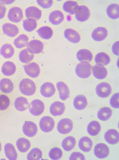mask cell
<instances>
[{
    "instance_id": "1",
    "label": "cell",
    "mask_w": 119,
    "mask_h": 160,
    "mask_svg": "<svg viewBox=\"0 0 119 160\" xmlns=\"http://www.w3.org/2000/svg\"><path fill=\"white\" fill-rule=\"evenodd\" d=\"M19 88L22 95L32 96L36 93V85L33 80L27 78H23L20 82Z\"/></svg>"
},
{
    "instance_id": "2",
    "label": "cell",
    "mask_w": 119,
    "mask_h": 160,
    "mask_svg": "<svg viewBox=\"0 0 119 160\" xmlns=\"http://www.w3.org/2000/svg\"><path fill=\"white\" fill-rule=\"evenodd\" d=\"M76 74L80 78H89L92 74V66L88 62H81L75 67Z\"/></svg>"
},
{
    "instance_id": "3",
    "label": "cell",
    "mask_w": 119,
    "mask_h": 160,
    "mask_svg": "<svg viewBox=\"0 0 119 160\" xmlns=\"http://www.w3.org/2000/svg\"><path fill=\"white\" fill-rule=\"evenodd\" d=\"M55 122L51 117L45 116L40 119L39 126L42 132L49 133L52 131L55 128Z\"/></svg>"
},
{
    "instance_id": "4",
    "label": "cell",
    "mask_w": 119,
    "mask_h": 160,
    "mask_svg": "<svg viewBox=\"0 0 119 160\" xmlns=\"http://www.w3.org/2000/svg\"><path fill=\"white\" fill-rule=\"evenodd\" d=\"M74 124L73 121L69 118H63L59 121L57 129L60 134H67L73 130Z\"/></svg>"
},
{
    "instance_id": "5",
    "label": "cell",
    "mask_w": 119,
    "mask_h": 160,
    "mask_svg": "<svg viewBox=\"0 0 119 160\" xmlns=\"http://www.w3.org/2000/svg\"><path fill=\"white\" fill-rule=\"evenodd\" d=\"M29 112L34 116L41 115L45 110V105L43 101L39 99L32 100L29 106Z\"/></svg>"
},
{
    "instance_id": "6",
    "label": "cell",
    "mask_w": 119,
    "mask_h": 160,
    "mask_svg": "<svg viewBox=\"0 0 119 160\" xmlns=\"http://www.w3.org/2000/svg\"><path fill=\"white\" fill-rule=\"evenodd\" d=\"M7 17L9 20L11 22L16 23L20 22L24 18L22 10L17 6L11 8L9 10Z\"/></svg>"
},
{
    "instance_id": "7",
    "label": "cell",
    "mask_w": 119,
    "mask_h": 160,
    "mask_svg": "<svg viewBox=\"0 0 119 160\" xmlns=\"http://www.w3.org/2000/svg\"><path fill=\"white\" fill-rule=\"evenodd\" d=\"M112 88L109 83L102 82L97 85L96 88V93L101 98H106L112 93Z\"/></svg>"
},
{
    "instance_id": "8",
    "label": "cell",
    "mask_w": 119,
    "mask_h": 160,
    "mask_svg": "<svg viewBox=\"0 0 119 160\" xmlns=\"http://www.w3.org/2000/svg\"><path fill=\"white\" fill-rule=\"evenodd\" d=\"M23 68L26 74L31 78H37L40 73V66L36 62H32L25 65L23 66Z\"/></svg>"
},
{
    "instance_id": "9",
    "label": "cell",
    "mask_w": 119,
    "mask_h": 160,
    "mask_svg": "<svg viewBox=\"0 0 119 160\" xmlns=\"http://www.w3.org/2000/svg\"><path fill=\"white\" fill-rule=\"evenodd\" d=\"M38 129L37 125L32 121H26L22 126V132L28 138H33L37 134Z\"/></svg>"
},
{
    "instance_id": "10",
    "label": "cell",
    "mask_w": 119,
    "mask_h": 160,
    "mask_svg": "<svg viewBox=\"0 0 119 160\" xmlns=\"http://www.w3.org/2000/svg\"><path fill=\"white\" fill-rule=\"evenodd\" d=\"M26 49L30 54H39L43 52L44 44L40 40H33L29 42L26 44Z\"/></svg>"
},
{
    "instance_id": "11",
    "label": "cell",
    "mask_w": 119,
    "mask_h": 160,
    "mask_svg": "<svg viewBox=\"0 0 119 160\" xmlns=\"http://www.w3.org/2000/svg\"><path fill=\"white\" fill-rule=\"evenodd\" d=\"M91 12L87 6L82 5L78 6L75 14L76 19L80 22L87 21L90 17Z\"/></svg>"
},
{
    "instance_id": "12",
    "label": "cell",
    "mask_w": 119,
    "mask_h": 160,
    "mask_svg": "<svg viewBox=\"0 0 119 160\" xmlns=\"http://www.w3.org/2000/svg\"><path fill=\"white\" fill-rule=\"evenodd\" d=\"M110 153V149L105 143H100L95 146L94 154L97 158L104 159L107 158Z\"/></svg>"
},
{
    "instance_id": "13",
    "label": "cell",
    "mask_w": 119,
    "mask_h": 160,
    "mask_svg": "<svg viewBox=\"0 0 119 160\" xmlns=\"http://www.w3.org/2000/svg\"><path fill=\"white\" fill-rule=\"evenodd\" d=\"M56 89L55 86L51 82H45L43 83L40 87V95L45 98H49L55 94Z\"/></svg>"
},
{
    "instance_id": "14",
    "label": "cell",
    "mask_w": 119,
    "mask_h": 160,
    "mask_svg": "<svg viewBox=\"0 0 119 160\" xmlns=\"http://www.w3.org/2000/svg\"><path fill=\"white\" fill-rule=\"evenodd\" d=\"M2 29L3 34L11 38L15 37L19 33V29L18 27L11 23H6L2 25Z\"/></svg>"
},
{
    "instance_id": "15",
    "label": "cell",
    "mask_w": 119,
    "mask_h": 160,
    "mask_svg": "<svg viewBox=\"0 0 119 160\" xmlns=\"http://www.w3.org/2000/svg\"><path fill=\"white\" fill-rule=\"evenodd\" d=\"M65 106L64 103L55 101L52 103L49 108L50 114L54 117L61 116L64 113Z\"/></svg>"
},
{
    "instance_id": "16",
    "label": "cell",
    "mask_w": 119,
    "mask_h": 160,
    "mask_svg": "<svg viewBox=\"0 0 119 160\" xmlns=\"http://www.w3.org/2000/svg\"><path fill=\"white\" fill-rule=\"evenodd\" d=\"M56 87L60 99L62 101L68 99L70 96V90L67 84L63 81H59L56 83Z\"/></svg>"
},
{
    "instance_id": "17",
    "label": "cell",
    "mask_w": 119,
    "mask_h": 160,
    "mask_svg": "<svg viewBox=\"0 0 119 160\" xmlns=\"http://www.w3.org/2000/svg\"><path fill=\"white\" fill-rule=\"evenodd\" d=\"M108 34V30L106 28L99 27L92 32V38L95 41L101 42L106 38Z\"/></svg>"
},
{
    "instance_id": "18",
    "label": "cell",
    "mask_w": 119,
    "mask_h": 160,
    "mask_svg": "<svg viewBox=\"0 0 119 160\" xmlns=\"http://www.w3.org/2000/svg\"><path fill=\"white\" fill-rule=\"evenodd\" d=\"M64 36L68 41L73 44H77L81 40V36L79 32L72 28H67L64 30Z\"/></svg>"
},
{
    "instance_id": "19",
    "label": "cell",
    "mask_w": 119,
    "mask_h": 160,
    "mask_svg": "<svg viewBox=\"0 0 119 160\" xmlns=\"http://www.w3.org/2000/svg\"><path fill=\"white\" fill-rule=\"evenodd\" d=\"M2 74L7 77L13 75L17 71L16 65L11 61H6L2 64L1 68Z\"/></svg>"
},
{
    "instance_id": "20",
    "label": "cell",
    "mask_w": 119,
    "mask_h": 160,
    "mask_svg": "<svg viewBox=\"0 0 119 160\" xmlns=\"http://www.w3.org/2000/svg\"><path fill=\"white\" fill-rule=\"evenodd\" d=\"M104 139L105 141L109 144H117L119 140L118 132L116 129H109L105 133Z\"/></svg>"
},
{
    "instance_id": "21",
    "label": "cell",
    "mask_w": 119,
    "mask_h": 160,
    "mask_svg": "<svg viewBox=\"0 0 119 160\" xmlns=\"http://www.w3.org/2000/svg\"><path fill=\"white\" fill-rule=\"evenodd\" d=\"M14 89V84L12 80L3 78L0 80V91L3 93L10 94Z\"/></svg>"
},
{
    "instance_id": "22",
    "label": "cell",
    "mask_w": 119,
    "mask_h": 160,
    "mask_svg": "<svg viewBox=\"0 0 119 160\" xmlns=\"http://www.w3.org/2000/svg\"><path fill=\"white\" fill-rule=\"evenodd\" d=\"M49 21L52 25H58L63 22L64 19V14L59 10H55L50 14Z\"/></svg>"
},
{
    "instance_id": "23",
    "label": "cell",
    "mask_w": 119,
    "mask_h": 160,
    "mask_svg": "<svg viewBox=\"0 0 119 160\" xmlns=\"http://www.w3.org/2000/svg\"><path fill=\"white\" fill-rule=\"evenodd\" d=\"M88 105V101L84 95L80 94L76 96L73 101V106L78 110H82L85 109Z\"/></svg>"
},
{
    "instance_id": "24",
    "label": "cell",
    "mask_w": 119,
    "mask_h": 160,
    "mask_svg": "<svg viewBox=\"0 0 119 160\" xmlns=\"http://www.w3.org/2000/svg\"><path fill=\"white\" fill-rule=\"evenodd\" d=\"M92 73L93 77L98 79H104L107 77L108 72L103 66L95 65L92 67Z\"/></svg>"
},
{
    "instance_id": "25",
    "label": "cell",
    "mask_w": 119,
    "mask_h": 160,
    "mask_svg": "<svg viewBox=\"0 0 119 160\" xmlns=\"http://www.w3.org/2000/svg\"><path fill=\"white\" fill-rule=\"evenodd\" d=\"M93 146V142L91 138L88 137H82L80 139L78 143L79 149L84 152H90Z\"/></svg>"
},
{
    "instance_id": "26",
    "label": "cell",
    "mask_w": 119,
    "mask_h": 160,
    "mask_svg": "<svg viewBox=\"0 0 119 160\" xmlns=\"http://www.w3.org/2000/svg\"><path fill=\"white\" fill-rule=\"evenodd\" d=\"M15 52L14 48L9 43L3 44L0 49V54L5 59H11L14 55Z\"/></svg>"
},
{
    "instance_id": "27",
    "label": "cell",
    "mask_w": 119,
    "mask_h": 160,
    "mask_svg": "<svg viewBox=\"0 0 119 160\" xmlns=\"http://www.w3.org/2000/svg\"><path fill=\"white\" fill-rule=\"evenodd\" d=\"M25 15L26 18H33L40 20L42 16V12L40 9L35 6H30L25 10Z\"/></svg>"
},
{
    "instance_id": "28",
    "label": "cell",
    "mask_w": 119,
    "mask_h": 160,
    "mask_svg": "<svg viewBox=\"0 0 119 160\" xmlns=\"http://www.w3.org/2000/svg\"><path fill=\"white\" fill-rule=\"evenodd\" d=\"M30 104L26 98L20 96L16 99L14 107L16 110L19 112H24L29 108Z\"/></svg>"
},
{
    "instance_id": "29",
    "label": "cell",
    "mask_w": 119,
    "mask_h": 160,
    "mask_svg": "<svg viewBox=\"0 0 119 160\" xmlns=\"http://www.w3.org/2000/svg\"><path fill=\"white\" fill-rule=\"evenodd\" d=\"M77 59L79 62H91L93 59V55L92 52L87 49H80L77 53Z\"/></svg>"
},
{
    "instance_id": "30",
    "label": "cell",
    "mask_w": 119,
    "mask_h": 160,
    "mask_svg": "<svg viewBox=\"0 0 119 160\" xmlns=\"http://www.w3.org/2000/svg\"><path fill=\"white\" fill-rule=\"evenodd\" d=\"M4 152L6 158L9 160L17 159V153L14 146L11 143H7L5 145Z\"/></svg>"
},
{
    "instance_id": "31",
    "label": "cell",
    "mask_w": 119,
    "mask_h": 160,
    "mask_svg": "<svg viewBox=\"0 0 119 160\" xmlns=\"http://www.w3.org/2000/svg\"><path fill=\"white\" fill-rule=\"evenodd\" d=\"M36 32L41 38L44 40H49L54 35V31L50 27H41L36 30Z\"/></svg>"
},
{
    "instance_id": "32",
    "label": "cell",
    "mask_w": 119,
    "mask_h": 160,
    "mask_svg": "<svg viewBox=\"0 0 119 160\" xmlns=\"http://www.w3.org/2000/svg\"><path fill=\"white\" fill-rule=\"evenodd\" d=\"M76 144V140L73 137L68 136L63 139L62 142V148L65 152L73 150Z\"/></svg>"
},
{
    "instance_id": "33",
    "label": "cell",
    "mask_w": 119,
    "mask_h": 160,
    "mask_svg": "<svg viewBox=\"0 0 119 160\" xmlns=\"http://www.w3.org/2000/svg\"><path fill=\"white\" fill-rule=\"evenodd\" d=\"M111 58L106 53L101 52L98 53L95 58V62L98 65L105 66L109 64Z\"/></svg>"
},
{
    "instance_id": "34",
    "label": "cell",
    "mask_w": 119,
    "mask_h": 160,
    "mask_svg": "<svg viewBox=\"0 0 119 160\" xmlns=\"http://www.w3.org/2000/svg\"><path fill=\"white\" fill-rule=\"evenodd\" d=\"M101 130V125L97 121H92L87 126V132L91 136H96L99 134Z\"/></svg>"
},
{
    "instance_id": "35",
    "label": "cell",
    "mask_w": 119,
    "mask_h": 160,
    "mask_svg": "<svg viewBox=\"0 0 119 160\" xmlns=\"http://www.w3.org/2000/svg\"><path fill=\"white\" fill-rule=\"evenodd\" d=\"M16 145L20 152L25 153L29 151L31 147V143L28 139L25 138H20L16 142Z\"/></svg>"
},
{
    "instance_id": "36",
    "label": "cell",
    "mask_w": 119,
    "mask_h": 160,
    "mask_svg": "<svg viewBox=\"0 0 119 160\" xmlns=\"http://www.w3.org/2000/svg\"><path fill=\"white\" fill-rule=\"evenodd\" d=\"M106 13L109 18L116 20L119 17V6L118 4L112 3L107 6Z\"/></svg>"
},
{
    "instance_id": "37",
    "label": "cell",
    "mask_w": 119,
    "mask_h": 160,
    "mask_svg": "<svg viewBox=\"0 0 119 160\" xmlns=\"http://www.w3.org/2000/svg\"><path fill=\"white\" fill-rule=\"evenodd\" d=\"M78 3L75 1H67L63 6V9L64 12L71 15L75 14L78 6Z\"/></svg>"
},
{
    "instance_id": "38",
    "label": "cell",
    "mask_w": 119,
    "mask_h": 160,
    "mask_svg": "<svg viewBox=\"0 0 119 160\" xmlns=\"http://www.w3.org/2000/svg\"><path fill=\"white\" fill-rule=\"evenodd\" d=\"M112 114V109L108 107L101 108L97 113V118L102 121H107L111 117Z\"/></svg>"
},
{
    "instance_id": "39",
    "label": "cell",
    "mask_w": 119,
    "mask_h": 160,
    "mask_svg": "<svg viewBox=\"0 0 119 160\" xmlns=\"http://www.w3.org/2000/svg\"><path fill=\"white\" fill-rule=\"evenodd\" d=\"M22 26L25 31L28 32H31L37 28L38 23L35 19L28 18L23 20Z\"/></svg>"
},
{
    "instance_id": "40",
    "label": "cell",
    "mask_w": 119,
    "mask_h": 160,
    "mask_svg": "<svg viewBox=\"0 0 119 160\" xmlns=\"http://www.w3.org/2000/svg\"><path fill=\"white\" fill-rule=\"evenodd\" d=\"M29 41V38L27 35L21 34L15 39L13 44L17 49H21L26 46Z\"/></svg>"
},
{
    "instance_id": "41",
    "label": "cell",
    "mask_w": 119,
    "mask_h": 160,
    "mask_svg": "<svg viewBox=\"0 0 119 160\" xmlns=\"http://www.w3.org/2000/svg\"><path fill=\"white\" fill-rule=\"evenodd\" d=\"M34 54L29 53L27 49H24L20 52L19 54V59L22 63H30L34 59Z\"/></svg>"
},
{
    "instance_id": "42",
    "label": "cell",
    "mask_w": 119,
    "mask_h": 160,
    "mask_svg": "<svg viewBox=\"0 0 119 160\" xmlns=\"http://www.w3.org/2000/svg\"><path fill=\"white\" fill-rule=\"evenodd\" d=\"M43 153L41 150L37 148H32L27 155V160H40L42 158Z\"/></svg>"
},
{
    "instance_id": "43",
    "label": "cell",
    "mask_w": 119,
    "mask_h": 160,
    "mask_svg": "<svg viewBox=\"0 0 119 160\" xmlns=\"http://www.w3.org/2000/svg\"><path fill=\"white\" fill-rule=\"evenodd\" d=\"M62 150L59 147H55L50 149L49 153V158L52 160H59L63 157Z\"/></svg>"
},
{
    "instance_id": "44",
    "label": "cell",
    "mask_w": 119,
    "mask_h": 160,
    "mask_svg": "<svg viewBox=\"0 0 119 160\" xmlns=\"http://www.w3.org/2000/svg\"><path fill=\"white\" fill-rule=\"evenodd\" d=\"M11 100L5 95H0V111H5L9 107Z\"/></svg>"
},
{
    "instance_id": "45",
    "label": "cell",
    "mask_w": 119,
    "mask_h": 160,
    "mask_svg": "<svg viewBox=\"0 0 119 160\" xmlns=\"http://www.w3.org/2000/svg\"><path fill=\"white\" fill-rule=\"evenodd\" d=\"M119 93L117 92L114 94L110 100L111 106L114 108L118 109L119 108Z\"/></svg>"
},
{
    "instance_id": "46",
    "label": "cell",
    "mask_w": 119,
    "mask_h": 160,
    "mask_svg": "<svg viewBox=\"0 0 119 160\" xmlns=\"http://www.w3.org/2000/svg\"><path fill=\"white\" fill-rule=\"evenodd\" d=\"M36 2L42 8L48 9L52 6L54 2L52 1H37Z\"/></svg>"
},
{
    "instance_id": "47",
    "label": "cell",
    "mask_w": 119,
    "mask_h": 160,
    "mask_svg": "<svg viewBox=\"0 0 119 160\" xmlns=\"http://www.w3.org/2000/svg\"><path fill=\"white\" fill-rule=\"evenodd\" d=\"M84 155L79 152H73L70 155L69 160H85Z\"/></svg>"
},
{
    "instance_id": "48",
    "label": "cell",
    "mask_w": 119,
    "mask_h": 160,
    "mask_svg": "<svg viewBox=\"0 0 119 160\" xmlns=\"http://www.w3.org/2000/svg\"><path fill=\"white\" fill-rule=\"evenodd\" d=\"M6 12V6L0 2V20L4 18Z\"/></svg>"
},
{
    "instance_id": "49",
    "label": "cell",
    "mask_w": 119,
    "mask_h": 160,
    "mask_svg": "<svg viewBox=\"0 0 119 160\" xmlns=\"http://www.w3.org/2000/svg\"><path fill=\"white\" fill-rule=\"evenodd\" d=\"M112 51L115 55H119V41L114 43L112 47Z\"/></svg>"
},
{
    "instance_id": "50",
    "label": "cell",
    "mask_w": 119,
    "mask_h": 160,
    "mask_svg": "<svg viewBox=\"0 0 119 160\" xmlns=\"http://www.w3.org/2000/svg\"><path fill=\"white\" fill-rule=\"evenodd\" d=\"M15 1H0L1 3H5V4H11L15 2Z\"/></svg>"
},
{
    "instance_id": "51",
    "label": "cell",
    "mask_w": 119,
    "mask_h": 160,
    "mask_svg": "<svg viewBox=\"0 0 119 160\" xmlns=\"http://www.w3.org/2000/svg\"><path fill=\"white\" fill-rule=\"evenodd\" d=\"M1 150H2V145H1V142H0V152H1Z\"/></svg>"
},
{
    "instance_id": "52",
    "label": "cell",
    "mask_w": 119,
    "mask_h": 160,
    "mask_svg": "<svg viewBox=\"0 0 119 160\" xmlns=\"http://www.w3.org/2000/svg\"><path fill=\"white\" fill-rule=\"evenodd\" d=\"M0 36H1V31H0Z\"/></svg>"
}]
</instances>
